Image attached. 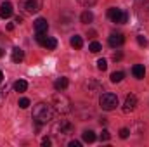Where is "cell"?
Returning <instances> with one entry per match:
<instances>
[{
	"instance_id": "1",
	"label": "cell",
	"mask_w": 149,
	"mask_h": 147,
	"mask_svg": "<svg viewBox=\"0 0 149 147\" xmlns=\"http://www.w3.org/2000/svg\"><path fill=\"white\" fill-rule=\"evenodd\" d=\"M33 121L37 125H47L52 118H54V107L52 104H45V102H38L33 107V114H31Z\"/></svg>"
},
{
	"instance_id": "2",
	"label": "cell",
	"mask_w": 149,
	"mask_h": 147,
	"mask_svg": "<svg viewBox=\"0 0 149 147\" xmlns=\"http://www.w3.org/2000/svg\"><path fill=\"white\" fill-rule=\"evenodd\" d=\"M50 104H52L54 111L59 112V114H68V112L71 111V106H73L71 101H70L63 92H59V90L52 95V102H50Z\"/></svg>"
},
{
	"instance_id": "3",
	"label": "cell",
	"mask_w": 149,
	"mask_h": 147,
	"mask_svg": "<svg viewBox=\"0 0 149 147\" xmlns=\"http://www.w3.org/2000/svg\"><path fill=\"white\" fill-rule=\"evenodd\" d=\"M74 130V126L68 121V119H59L57 123H54V126H52V133L56 135V137H68V135H71Z\"/></svg>"
},
{
	"instance_id": "4",
	"label": "cell",
	"mask_w": 149,
	"mask_h": 147,
	"mask_svg": "<svg viewBox=\"0 0 149 147\" xmlns=\"http://www.w3.org/2000/svg\"><path fill=\"white\" fill-rule=\"evenodd\" d=\"M99 104H101V107L104 111L116 109V106H118V95H114L111 92H106V94H102L99 97Z\"/></svg>"
},
{
	"instance_id": "5",
	"label": "cell",
	"mask_w": 149,
	"mask_h": 147,
	"mask_svg": "<svg viewBox=\"0 0 149 147\" xmlns=\"http://www.w3.org/2000/svg\"><path fill=\"white\" fill-rule=\"evenodd\" d=\"M19 5L26 14H35L42 9V0H21Z\"/></svg>"
},
{
	"instance_id": "6",
	"label": "cell",
	"mask_w": 149,
	"mask_h": 147,
	"mask_svg": "<svg viewBox=\"0 0 149 147\" xmlns=\"http://www.w3.org/2000/svg\"><path fill=\"white\" fill-rule=\"evenodd\" d=\"M108 17L111 19L113 23L123 24V23H127V19H128V14H127V12H123L121 9H116V7H111V9L108 10Z\"/></svg>"
},
{
	"instance_id": "7",
	"label": "cell",
	"mask_w": 149,
	"mask_h": 147,
	"mask_svg": "<svg viewBox=\"0 0 149 147\" xmlns=\"http://www.w3.org/2000/svg\"><path fill=\"white\" fill-rule=\"evenodd\" d=\"M83 90L88 94V95H95V94H99L101 90H102V85L97 81V80H88V81H85V85H83Z\"/></svg>"
},
{
	"instance_id": "8",
	"label": "cell",
	"mask_w": 149,
	"mask_h": 147,
	"mask_svg": "<svg viewBox=\"0 0 149 147\" xmlns=\"http://www.w3.org/2000/svg\"><path fill=\"white\" fill-rule=\"evenodd\" d=\"M137 107V97L134 95V94H130V95H127V99H125V102H123V112H132V111Z\"/></svg>"
},
{
	"instance_id": "9",
	"label": "cell",
	"mask_w": 149,
	"mask_h": 147,
	"mask_svg": "<svg viewBox=\"0 0 149 147\" xmlns=\"http://www.w3.org/2000/svg\"><path fill=\"white\" fill-rule=\"evenodd\" d=\"M123 42H125L123 33H111V35H109V38H108V43L111 45L113 49H114V47H120V45H123Z\"/></svg>"
},
{
	"instance_id": "10",
	"label": "cell",
	"mask_w": 149,
	"mask_h": 147,
	"mask_svg": "<svg viewBox=\"0 0 149 147\" xmlns=\"http://www.w3.org/2000/svg\"><path fill=\"white\" fill-rule=\"evenodd\" d=\"M10 16H12V3L10 2H2L0 3V17L7 19Z\"/></svg>"
},
{
	"instance_id": "11",
	"label": "cell",
	"mask_w": 149,
	"mask_h": 147,
	"mask_svg": "<svg viewBox=\"0 0 149 147\" xmlns=\"http://www.w3.org/2000/svg\"><path fill=\"white\" fill-rule=\"evenodd\" d=\"M33 28H35L37 33H47V30H49V23H47V19L38 17L37 21L33 23Z\"/></svg>"
},
{
	"instance_id": "12",
	"label": "cell",
	"mask_w": 149,
	"mask_h": 147,
	"mask_svg": "<svg viewBox=\"0 0 149 147\" xmlns=\"http://www.w3.org/2000/svg\"><path fill=\"white\" fill-rule=\"evenodd\" d=\"M68 85H70V81H68L66 76H61V78H57V80L54 81V88L59 90V92H64V90L68 88Z\"/></svg>"
},
{
	"instance_id": "13",
	"label": "cell",
	"mask_w": 149,
	"mask_h": 147,
	"mask_svg": "<svg viewBox=\"0 0 149 147\" xmlns=\"http://www.w3.org/2000/svg\"><path fill=\"white\" fill-rule=\"evenodd\" d=\"M132 73H134V76H135L137 80H142L144 74H146V68H144L142 64H135V66L132 68Z\"/></svg>"
},
{
	"instance_id": "14",
	"label": "cell",
	"mask_w": 149,
	"mask_h": 147,
	"mask_svg": "<svg viewBox=\"0 0 149 147\" xmlns=\"http://www.w3.org/2000/svg\"><path fill=\"white\" fill-rule=\"evenodd\" d=\"M23 59H24V52H23L19 47H14V49H12V61H14V62H21Z\"/></svg>"
},
{
	"instance_id": "15",
	"label": "cell",
	"mask_w": 149,
	"mask_h": 147,
	"mask_svg": "<svg viewBox=\"0 0 149 147\" xmlns=\"http://www.w3.org/2000/svg\"><path fill=\"white\" fill-rule=\"evenodd\" d=\"M80 21L83 23V24H88V23H92L94 21V14L87 9V10H83L81 12V16H80Z\"/></svg>"
},
{
	"instance_id": "16",
	"label": "cell",
	"mask_w": 149,
	"mask_h": 147,
	"mask_svg": "<svg viewBox=\"0 0 149 147\" xmlns=\"http://www.w3.org/2000/svg\"><path fill=\"white\" fill-rule=\"evenodd\" d=\"M81 139H83V142H87V144H92V142L95 140V133H94L92 130H85V132L81 133Z\"/></svg>"
},
{
	"instance_id": "17",
	"label": "cell",
	"mask_w": 149,
	"mask_h": 147,
	"mask_svg": "<svg viewBox=\"0 0 149 147\" xmlns=\"http://www.w3.org/2000/svg\"><path fill=\"white\" fill-rule=\"evenodd\" d=\"M26 88H28V83H26L24 80H17V81L14 83V90L19 92V94H21V92H26Z\"/></svg>"
},
{
	"instance_id": "18",
	"label": "cell",
	"mask_w": 149,
	"mask_h": 147,
	"mask_svg": "<svg viewBox=\"0 0 149 147\" xmlns=\"http://www.w3.org/2000/svg\"><path fill=\"white\" fill-rule=\"evenodd\" d=\"M47 50H54L56 47H57V40L56 38H52V37H49L47 38V42H45V45H43Z\"/></svg>"
},
{
	"instance_id": "19",
	"label": "cell",
	"mask_w": 149,
	"mask_h": 147,
	"mask_svg": "<svg viewBox=\"0 0 149 147\" xmlns=\"http://www.w3.org/2000/svg\"><path fill=\"white\" fill-rule=\"evenodd\" d=\"M71 45H73L74 49H81V47H83V40H81V37H80V35L71 37Z\"/></svg>"
},
{
	"instance_id": "20",
	"label": "cell",
	"mask_w": 149,
	"mask_h": 147,
	"mask_svg": "<svg viewBox=\"0 0 149 147\" xmlns=\"http://www.w3.org/2000/svg\"><path fill=\"white\" fill-rule=\"evenodd\" d=\"M88 50H90L92 54H97V52H101V50H102V45H101L99 42H92V43L88 45Z\"/></svg>"
},
{
	"instance_id": "21",
	"label": "cell",
	"mask_w": 149,
	"mask_h": 147,
	"mask_svg": "<svg viewBox=\"0 0 149 147\" xmlns=\"http://www.w3.org/2000/svg\"><path fill=\"white\" fill-rule=\"evenodd\" d=\"M123 76H125V74L121 73V71H114V73H111V76H109V78H111L113 83H120V81L123 80Z\"/></svg>"
},
{
	"instance_id": "22",
	"label": "cell",
	"mask_w": 149,
	"mask_h": 147,
	"mask_svg": "<svg viewBox=\"0 0 149 147\" xmlns=\"http://www.w3.org/2000/svg\"><path fill=\"white\" fill-rule=\"evenodd\" d=\"M97 69L106 71V69H108V61H106V59H99V61H97Z\"/></svg>"
},
{
	"instance_id": "23",
	"label": "cell",
	"mask_w": 149,
	"mask_h": 147,
	"mask_svg": "<svg viewBox=\"0 0 149 147\" xmlns=\"http://www.w3.org/2000/svg\"><path fill=\"white\" fill-rule=\"evenodd\" d=\"M37 42L38 43H40V45H42V47H43V45H45V42H47V38L49 37H45V33H37Z\"/></svg>"
},
{
	"instance_id": "24",
	"label": "cell",
	"mask_w": 149,
	"mask_h": 147,
	"mask_svg": "<svg viewBox=\"0 0 149 147\" xmlns=\"http://www.w3.org/2000/svg\"><path fill=\"white\" fill-rule=\"evenodd\" d=\"M28 106H30V99H26V97L19 99V107H21V109H26Z\"/></svg>"
},
{
	"instance_id": "25",
	"label": "cell",
	"mask_w": 149,
	"mask_h": 147,
	"mask_svg": "<svg viewBox=\"0 0 149 147\" xmlns=\"http://www.w3.org/2000/svg\"><path fill=\"white\" fill-rule=\"evenodd\" d=\"M97 0H78V3H81L83 7H92Z\"/></svg>"
},
{
	"instance_id": "26",
	"label": "cell",
	"mask_w": 149,
	"mask_h": 147,
	"mask_svg": "<svg viewBox=\"0 0 149 147\" xmlns=\"http://www.w3.org/2000/svg\"><path fill=\"white\" fill-rule=\"evenodd\" d=\"M137 43H139L141 47H146V45H148V40H146V37L139 35V37H137Z\"/></svg>"
},
{
	"instance_id": "27",
	"label": "cell",
	"mask_w": 149,
	"mask_h": 147,
	"mask_svg": "<svg viewBox=\"0 0 149 147\" xmlns=\"http://www.w3.org/2000/svg\"><path fill=\"white\" fill-rule=\"evenodd\" d=\"M109 139H111L109 132H108V130H102V133H101V140H102V142H106V140H109Z\"/></svg>"
},
{
	"instance_id": "28",
	"label": "cell",
	"mask_w": 149,
	"mask_h": 147,
	"mask_svg": "<svg viewBox=\"0 0 149 147\" xmlns=\"http://www.w3.org/2000/svg\"><path fill=\"white\" fill-rule=\"evenodd\" d=\"M128 135H130V130H128V128H121V130H120V137H121V139H127Z\"/></svg>"
},
{
	"instance_id": "29",
	"label": "cell",
	"mask_w": 149,
	"mask_h": 147,
	"mask_svg": "<svg viewBox=\"0 0 149 147\" xmlns=\"http://www.w3.org/2000/svg\"><path fill=\"white\" fill-rule=\"evenodd\" d=\"M70 147H81V142H78V140H71V142H70Z\"/></svg>"
},
{
	"instance_id": "30",
	"label": "cell",
	"mask_w": 149,
	"mask_h": 147,
	"mask_svg": "<svg viewBox=\"0 0 149 147\" xmlns=\"http://www.w3.org/2000/svg\"><path fill=\"white\" fill-rule=\"evenodd\" d=\"M50 144H52V142H50V139H43V140H42V146H45V147H49Z\"/></svg>"
},
{
	"instance_id": "31",
	"label": "cell",
	"mask_w": 149,
	"mask_h": 147,
	"mask_svg": "<svg viewBox=\"0 0 149 147\" xmlns=\"http://www.w3.org/2000/svg\"><path fill=\"white\" fill-rule=\"evenodd\" d=\"M113 59H114V61H120V59H121V52H118V54H114V55H113Z\"/></svg>"
},
{
	"instance_id": "32",
	"label": "cell",
	"mask_w": 149,
	"mask_h": 147,
	"mask_svg": "<svg viewBox=\"0 0 149 147\" xmlns=\"http://www.w3.org/2000/svg\"><path fill=\"white\" fill-rule=\"evenodd\" d=\"M137 2H139L142 7H144V5H149V0H137Z\"/></svg>"
},
{
	"instance_id": "33",
	"label": "cell",
	"mask_w": 149,
	"mask_h": 147,
	"mask_svg": "<svg viewBox=\"0 0 149 147\" xmlns=\"http://www.w3.org/2000/svg\"><path fill=\"white\" fill-rule=\"evenodd\" d=\"M14 23H17V24H21V23H23V17H21V16H17V17L14 19Z\"/></svg>"
},
{
	"instance_id": "34",
	"label": "cell",
	"mask_w": 149,
	"mask_h": 147,
	"mask_svg": "<svg viewBox=\"0 0 149 147\" xmlns=\"http://www.w3.org/2000/svg\"><path fill=\"white\" fill-rule=\"evenodd\" d=\"M2 80H3V74H2V69H0V83H2Z\"/></svg>"
},
{
	"instance_id": "35",
	"label": "cell",
	"mask_w": 149,
	"mask_h": 147,
	"mask_svg": "<svg viewBox=\"0 0 149 147\" xmlns=\"http://www.w3.org/2000/svg\"><path fill=\"white\" fill-rule=\"evenodd\" d=\"M2 55H3V52H2V50H0V57H2Z\"/></svg>"
}]
</instances>
